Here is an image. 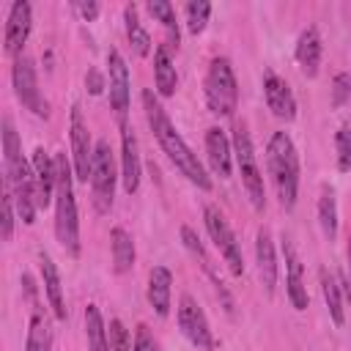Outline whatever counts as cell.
Segmentation results:
<instances>
[{
    "mask_svg": "<svg viewBox=\"0 0 351 351\" xmlns=\"http://www.w3.org/2000/svg\"><path fill=\"white\" fill-rule=\"evenodd\" d=\"M143 112H145V121H148L151 134L156 137V143H159L162 154L170 159V165H173L192 186H197V189H203V192H211L214 181H211L208 170L203 167V162L197 159V154L186 145V140L178 134V129H176V123L170 121L167 110L162 107L156 90H151V88L143 90Z\"/></svg>",
    "mask_w": 351,
    "mask_h": 351,
    "instance_id": "cell-1",
    "label": "cell"
},
{
    "mask_svg": "<svg viewBox=\"0 0 351 351\" xmlns=\"http://www.w3.org/2000/svg\"><path fill=\"white\" fill-rule=\"evenodd\" d=\"M3 181L11 186V195H14V206H16V214L25 225H33L36 222V211L41 208L38 206V186H36V173H33V165L25 159L22 154V140H19V132L14 126V121L5 115L3 118Z\"/></svg>",
    "mask_w": 351,
    "mask_h": 351,
    "instance_id": "cell-2",
    "label": "cell"
},
{
    "mask_svg": "<svg viewBox=\"0 0 351 351\" xmlns=\"http://www.w3.org/2000/svg\"><path fill=\"white\" fill-rule=\"evenodd\" d=\"M74 165L71 156L55 154V239L60 247L71 255L80 258L82 241H80V211H77V195H74Z\"/></svg>",
    "mask_w": 351,
    "mask_h": 351,
    "instance_id": "cell-3",
    "label": "cell"
},
{
    "mask_svg": "<svg viewBox=\"0 0 351 351\" xmlns=\"http://www.w3.org/2000/svg\"><path fill=\"white\" fill-rule=\"evenodd\" d=\"M266 167L280 206L291 211L299 197V151L288 132H271L266 143Z\"/></svg>",
    "mask_w": 351,
    "mask_h": 351,
    "instance_id": "cell-4",
    "label": "cell"
},
{
    "mask_svg": "<svg viewBox=\"0 0 351 351\" xmlns=\"http://www.w3.org/2000/svg\"><path fill=\"white\" fill-rule=\"evenodd\" d=\"M203 96H206V107L211 115L219 118H230L239 107V80L236 71L230 66V60L225 55L211 58L206 77H203Z\"/></svg>",
    "mask_w": 351,
    "mask_h": 351,
    "instance_id": "cell-5",
    "label": "cell"
},
{
    "mask_svg": "<svg viewBox=\"0 0 351 351\" xmlns=\"http://www.w3.org/2000/svg\"><path fill=\"white\" fill-rule=\"evenodd\" d=\"M233 162L239 167V176H241V184H244V192L252 203L255 211H263L266 208V184H263V170L258 165V154H255V145H252V137H250V129L244 121H236L233 123Z\"/></svg>",
    "mask_w": 351,
    "mask_h": 351,
    "instance_id": "cell-6",
    "label": "cell"
},
{
    "mask_svg": "<svg viewBox=\"0 0 351 351\" xmlns=\"http://www.w3.org/2000/svg\"><path fill=\"white\" fill-rule=\"evenodd\" d=\"M118 167H115V154L110 140H96L93 151V165H90V195H93V208L96 214H110L115 203V186H118Z\"/></svg>",
    "mask_w": 351,
    "mask_h": 351,
    "instance_id": "cell-7",
    "label": "cell"
},
{
    "mask_svg": "<svg viewBox=\"0 0 351 351\" xmlns=\"http://www.w3.org/2000/svg\"><path fill=\"white\" fill-rule=\"evenodd\" d=\"M203 225H206L208 239H211L214 247L219 250V255H222L228 271H230L233 277H241V274H244V252H241V241L236 239V233H233L230 222L225 219V214L219 211V206L208 203V206L203 208Z\"/></svg>",
    "mask_w": 351,
    "mask_h": 351,
    "instance_id": "cell-8",
    "label": "cell"
},
{
    "mask_svg": "<svg viewBox=\"0 0 351 351\" xmlns=\"http://www.w3.org/2000/svg\"><path fill=\"white\" fill-rule=\"evenodd\" d=\"M11 85H14V93L25 110H30L36 118H49V101L44 99V93L38 88V71H36L33 58H27V55L14 58Z\"/></svg>",
    "mask_w": 351,
    "mask_h": 351,
    "instance_id": "cell-9",
    "label": "cell"
},
{
    "mask_svg": "<svg viewBox=\"0 0 351 351\" xmlns=\"http://www.w3.org/2000/svg\"><path fill=\"white\" fill-rule=\"evenodd\" d=\"M107 96H110V110L118 121V126L129 123V107H132V77L123 55L110 47L107 49Z\"/></svg>",
    "mask_w": 351,
    "mask_h": 351,
    "instance_id": "cell-10",
    "label": "cell"
},
{
    "mask_svg": "<svg viewBox=\"0 0 351 351\" xmlns=\"http://www.w3.org/2000/svg\"><path fill=\"white\" fill-rule=\"evenodd\" d=\"M176 321H178V329L181 335L197 348V351H214L217 348V340H214V332H211V324L203 313V307L197 304V299L192 293H184L178 299V307H176Z\"/></svg>",
    "mask_w": 351,
    "mask_h": 351,
    "instance_id": "cell-11",
    "label": "cell"
},
{
    "mask_svg": "<svg viewBox=\"0 0 351 351\" xmlns=\"http://www.w3.org/2000/svg\"><path fill=\"white\" fill-rule=\"evenodd\" d=\"M69 143H71V165H74L77 184H88V181H90V165H93L96 143H93V137H90V129H88V121H85L80 104H71V115H69Z\"/></svg>",
    "mask_w": 351,
    "mask_h": 351,
    "instance_id": "cell-12",
    "label": "cell"
},
{
    "mask_svg": "<svg viewBox=\"0 0 351 351\" xmlns=\"http://www.w3.org/2000/svg\"><path fill=\"white\" fill-rule=\"evenodd\" d=\"M33 30V5L27 0H14L8 8V19H5V30H3V49L11 58L22 55V47L27 44Z\"/></svg>",
    "mask_w": 351,
    "mask_h": 351,
    "instance_id": "cell-13",
    "label": "cell"
},
{
    "mask_svg": "<svg viewBox=\"0 0 351 351\" xmlns=\"http://www.w3.org/2000/svg\"><path fill=\"white\" fill-rule=\"evenodd\" d=\"M261 88H263V101L271 110V115L285 121V123H291L296 118V96H293L291 85L280 74L266 71L263 80H261Z\"/></svg>",
    "mask_w": 351,
    "mask_h": 351,
    "instance_id": "cell-14",
    "label": "cell"
},
{
    "mask_svg": "<svg viewBox=\"0 0 351 351\" xmlns=\"http://www.w3.org/2000/svg\"><path fill=\"white\" fill-rule=\"evenodd\" d=\"M143 178V162H140V143L132 129V123L121 126V184L126 195H137Z\"/></svg>",
    "mask_w": 351,
    "mask_h": 351,
    "instance_id": "cell-15",
    "label": "cell"
},
{
    "mask_svg": "<svg viewBox=\"0 0 351 351\" xmlns=\"http://www.w3.org/2000/svg\"><path fill=\"white\" fill-rule=\"evenodd\" d=\"M282 255H285V293H288V302L293 310L304 313L310 307V293H307V285H304V266H302V258L296 252V247L282 236Z\"/></svg>",
    "mask_w": 351,
    "mask_h": 351,
    "instance_id": "cell-16",
    "label": "cell"
},
{
    "mask_svg": "<svg viewBox=\"0 0 351 351\" xmlns=\"http://www.w3.org/2000/svg\"><path fill=\"white\" fill-rule=\"evenodd\" d=\"M181 244H184V247H186V252L200 263L203 274H206V277L211 280V285L217 288V293H219V302H222L225 313H233V296H230L228 285L222 282V277L217 274V269H214V263H211V258H208V252H206V247H203L200 236H197L189 225H181Z\"/></svg>",
    "mask_w": 351,
    "mask_h": 351,
    "instance_id": "cell-17",
    "label": "cell"
},
{
    "mask_svg": "<svg viewBox=\"0 0 351 351\" xmlns=\"http://www.w3.org/2000/svg\"><path fill=\"white\" fill-rule=\"evenodd\" d=\"M255 263H258V280L266 296H274L277 277H280V263L274 252V239L269 228H258L255 233Z\"/></svg>",
    "mask_w": 351,
    "mask_h": 351,
    "instance_id": "cell-18",
    "label": "cell"
},
{
    "mask_svg": "<svg viewBox=\"0 0 351 351\" xmlns=\"http://www.w3.org/2000/svg\"><path fill=\"white\" fill-rule=\"evenodd\" d=\"M203 143H206V159H208L211 173L219 176V178H230V173H233V143L225 134V129L222 126H208Z\"/></svg>",
    "mask_w": 351,
    "mask_h": 351,
    "instance_id": "cell-19",
    "label": "cell"
},
{
    "mask_svg": "<svg viewBox=\"0 0 351 351\" xmlns=\"http://www.w3.org/2000/svg\"><path fill=\"white\" fill-rule=\"evenodd\" d=\"M38 269H41V285H44V296L52 307V315L58 321H66L69 318V310H66V299H63V280H60V271L52 261L49 252H38Z\"/></svg>",
    "mask_w": 351,
    "mask_h": 351,
    "instance_id": "cell-20",
    "label": "cell"
},
{
    "mask_svg": "<svg viewBox=\"0 0 351 351\" xmlns=\"http://www.w3.org/2000/svg\"><path fill=\"white\" fill-rule=\"evenodd\" d=\"M321 55H324V41H321V33L318 27H304L296 38V47H293V58L302 69V74L307 80L318 77L321 71Z\"/></svg>",
    "mask_w": 351,
    "mask_h": 351,
    "instance_id": "cell-21",
    "label": "cell"
},
{
    "mask_svg": "<svg viewBox=\"0 0 351 351\" xmlns=\"http://www.w3.org/2000/svg\"><path fill=\"white\" fill-rule=\"evenodd\" d=\"M145 296H148L151 310H154L159 318L170 315V307H173V271H170L167 266H154V269L148 271Z\"/></svg>",
    "mask_w": 351,
    "mask_h": 351,
    "instance_id": "cell-22",
    "label": "cell"
},
{
    "mask_svg": "<svg viewBox=\"0 0 351 351\" xmlns=\"http://www.w3.org/2000/svg\"><path fill=\"white\" fill-rule=\"evenodd\" d=\"M154 85L159 99H170L178 90V71H176L173 49L167 44H156L154 49Z\"/></svg>",
    "mask_w": 351,
    "mask_h": 351,
    "instance_id": "cell-23",
    "label": "cell"
},
{
    "mask_svg": "<svg viewBox=\"0 0 351 351\" xmlns=\"http://www.w3.org/2000/svg\"><path fill=\"white\" fill-rule=\"evenodd\" d=\"M33 173H36V186H38V206L47 208L55 200V156H49L41 145L30 156Z\"/></svg>",
    "mask_w": 351,
    "mask_h": 351,
    "instance_id": "cell-24",
    "label": "cell"
},
{
    "mask_svg": "<svg viewBox=\"0 0 351 351\" xmlns=\"http://www.w3.org/2000/svg\"><path fill=\"white\" fill-rule=\"evenodd\" d=\"M110 255H112V271L115 274H126L134 269L137 261V250H134V239L126 228L115 225L110 230Z\"/></svg>",
    "mask_w": 351,
    "mask_h": 351,
    "instance_id": "cell-25",
    "label": "cell"
},
{
    "mask_svg": "<svg viewBox=\"0 0 351 351\" xmlns=\"http://www.w3.org/2000/svg\"><path fill=\"white\" fill-rule=\"evenodd\" d=\"M25 351H52V326H49V318H47L41 302H33V307H30Z\"/></svg>",
    "mask_w": 351,
    "mask_h": 351,
    "instance_id": "cell-26",
    "label": "cell"
},
{
    "mask_svg": "<svg viewBox=\"0 0 351 351\" xmlns=\"http://www.w3.org/2000/svg\"><path fill=\"white\" fill-rule=\"evenodd\" d=\"M123 27H126V38H129V47L134 49L137 58H148L154 44H151V33L143 27L140 22V14H137V5L134 3H126L123 5Z\"/></svg>",
    "mask_w": 351,
    "mask_h": 351,
    "instance_id": "cell-27",
    "label": "cell"
},
{
    "mask_svg": "<svg viewBox=\"0 0 351 351\" xmlns=\"http://www.w3.org/2000/svg\"><path fill=\"white\" fill-rule=\"evenodd\" d=\"M337 197H335V186L332 184H324L321 186V195H318V228L324 233L326 241H335L337 239Z\"/></svg>",
    "mask_w": 351,
    "mask_h": 351,
    "instance_id": "cell-28",
    "label": "cell"
},
{
    "mask_svg": "<svg viewBox=\"0 0 351 351\" xmlns=\"http://www.w3.org/2000/svg\"><path fill=\"white\" fill-rule=\"evenodd\" d=\"M321 277V293H324V302H326V310H329V318L335 326H343L346 324V307H343V291H340V282L332 271L321 269L318 271Z\"/></svg>",
    "mask_w": 351,
    "mask_h": 351,
    "instance_id": "cell-29",
    "label": "cell"
},
{
    "mask_svg": "<svg viewBox=\"0 0 351 351\" xmlns=\"http://www.w3.org/2000/svg\"><path fill=\"white\" fill-rule=\"evenodd\" d=\"M145 11L154 16V19H159L162 22V27H165V33H167V47L170 49H178V44H181V27H178V16H176V8L167 3V0H148L145 3Z\"/></svg>",
    "mask_w": 351,
    "mask_h": 351,
    "instance_id": "cell-30",
    "label": "cell"
},
{
    "mask_svg": "<svg viewBox=\"0 0 351 351\" xmlns=\"http://www.w3.org/2000/svg\"><path fill=\"white\" fill-rule=\"evenodd\" d=\"M85 337H88V351H112L104 315H101V310L96 304L85 307Z\"/></svg>",
    "mask_w": 351,
    "mask_h": 351,
    "instance_id": "cell-31",
    "label": "cell"
},
{
    "mask_svg": "<svg viewBox=\"0 0 351 351\" xmlns=\"http://www.w3.org/2000/svg\"><path fill=\"white\" fill-rule=\"evenodd\" d=\"M208 16H211V3L208 0H192L184 5V22H186V30L192 36H200L208 25Z\"/></svg>",
    "mask_w": 351,
    "mask_h": 351,
    "instance_id": "cell-32",
    "label": "cell"
},
{
    "mask_svg": "<svg viewBox=\"0 0 351 351\" xmlns=\"http://www.w3.org/2000/svg\"><path fill=\"white\" fill-rule=\"evenodd\" d=\"M335 156H337V170L351 173V123H343L335 132Z\"/></svg>",
    "mask_w": 351,
    "mask_h": 351,
    "instance_id": "cell-33",
    "label": "cell"
},
{
    "mask_svg": "<svg viewBox=\"0 0 351 351\" xmlns=\"http://www.w3.org/2000/svg\"><path fill=\"white\" fill-rule=\"evenodd\" d=\"M16 206H14V195H11V186L3 181V228H0V233H3V241H8L11 236H14V222H16Z\"/></svg>",
    "mask_w": 351,
    "mask_h": 351,
    "instance_id": "cell-34",
    "label": "cell"
},
{
    "mask_svg": "<svg viewBox=\"0 0 351 351\" xmlns=\"http://www.w3.org/2000/svg\"><path fill=\"white\" fill-rule=\"evenodd\" d=\"M351 99V71H337L332 77V107L340 110Z\"/></svg>",
    "mask_w": 351,
    "mask_h": 351,
    "instance_id": "cell-35",
    "label": "cell"
},
{
    "mask_svg": "<svg viewBox=\"0 0 351 351\" xmlns=\"http://www.w3.org/2000/svg\"><path fill=\"white\" fill-rule=\"evenodd\" d=\"M107 335H110V348L112 351H132V335H129V329L123 326L121 318H112L110 321Z\"/></svg>",
    "mask_w": 351,
    "mask_h": 351,
    "instance_id": "cell-36",
    "label": "cell"
},
{
    "mask_svg": "<svg viewBox=\"0 0 351 351\" xmlns=\"http://www.w3.org/2000/svg\"><path fill=\"white\" fill-rule=\"evenodd\" d=\"M132 351H159V340L148 329V324H137L134 337H132Z\"/></svg>",
    "mask_w": 351,
    "mask_h": 351,
    "instance_id": "cell-37",
    "label": "cell"
},
{
    "mask_svg": "<svg viewBox=\"0 0 351 351\" xmlns=\"http://www.w3.org/2000/svg\"><path fill=\"white\" fill-rule=\"evenodd\" d=\"M85 88H88L90 96H101L104 88H107V77H104L99 69H88V71H85Z\"/></svg>",
    "mask_w": 351,
    "mask_h": 351,
    "instance_id": "cell-38",
    "label": "cell"
},
{
    "mask_svg": "<svg viewBox=\"0 0 351 351\" xmlns=\"http://www.w3.org/2000/svg\"><path fill=\"white\" fill-rule=\"evenodd\" d=\"M74 11H77L85 22H96V19H99L101 5H99L96 0H88V3H85V0H77V3H74Z\"/></svg>",
    "mask_w": 351,
    "mask_h": 351,
    "instance_id": "cell-39",
    "label": "cell"
},
{
    "mask_svg": "<svg viewBox=\"0 0 351 351\" xmlns=\"http://www.w3.org/2000/svg\"><path fill=\"white\" fill-rule=\"evenodd\" d=\"M22 293H25V299H27L30 304L38 302V288H36V282H33L30 274H22Z\"/></svg>",
    "mask_w": 351,
    "mask_h": 351,
    "instance_id": "cell-40",
    "label": "cell"
},
{
    "mask_svg": "<svg viewBox=\"0 0 351 351\" xmlns=\"http://www.w3.org/2000/svg\"><path fill=\"white\" fill-rule=\"evenodd\" d=\"M337 282H340V291H343V293L351 299V282L346 280V274H340V277H337Z\"/></svg>",
    "mask_w": 351,
    "mask_h": 351,
    "instance_id": "cell-41",
    "label": "cell"
},
{
    "mask_svg": "<svg viewBox=\"0 0 351 351\" xmlns=\"http://www.w3.org/2000/svg\"><path fill=\"white\" fill-rule=\"evenodd\" d=\"M346 258H348V269H351V233H348V247H346Z\"/></svg>",
    "mask_w": 351,
    "mask_h": 351,
    "instance_id": "cell-42",
    "label": "cell"
}]
</instances>
